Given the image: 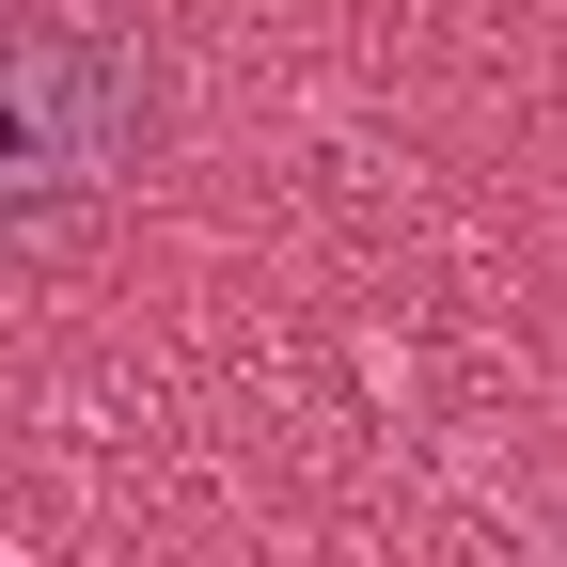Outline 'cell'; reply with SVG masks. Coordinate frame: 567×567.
Listing matches in <instances>:
<instances>
[{"label":"cell","mask_w":567,"mask_h":567,"mask_svg":"<svg viewBox=\"0 0 567 567\" xmlns=\"http://www.w3.org/2000/svg\"><path fill=\"white\" fill-rule=\"evenodd\" d=\"M158 126H174L158 48L95 17H0V252H48L95 205H126L158 174Z\"/></svg>","instance_id":"cell-1"},{"label":"cell","mask_w":567,"mask_h":567,"mask_svg":"<svg viewBox=\"0 0 567 567\" xmlns=\"http://www.w3.org/2000/svg\"><path fill=\"white\" fill-rule=\"evenodd\" d=\"M0 17H17V0H0Z\"/></svg>","instance_id":"cell-2"}]
</instances>
